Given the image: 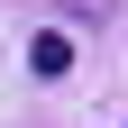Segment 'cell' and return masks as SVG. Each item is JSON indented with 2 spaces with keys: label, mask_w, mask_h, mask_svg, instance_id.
Segmentation results:
<instances>
[{
  "label": "cell",
  "mask_w": 128,
  "mask_h": 128,
  "mask_svg": "<svg viewBox=\"0 0 128 128\" xmlns=\"http://www.w3.org/2000/svg\"><path fill=\"white\" fill-rule=\"evenodd\" d=\"M28 64H37V82H64V73H73V37H64V28H46V37L28 46Z\"/></svg>",
  "instance_id": "1"
}]
</instances>
